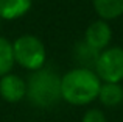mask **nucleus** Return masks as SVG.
<instances>
[{
	"instance_id": "nucleus-12",
	"label": "nucleus",
	"mask_w": 123,
	"mask_h": 122,
	"mask_svg": "<svg viewBox=\"0 0 123 122\" xmlns=\"http://www.w3.org/2000/svg\"><path fill=\"white\" fill-rule=\"evenodd\" d=\"M81 122H108L106 121V114L98 108H90L84 113Z\"/></svg>"
},
{
	"instance_id": "nucleus-2",
	"label": "nucleus",
	"mask_w": 123,
	"mask_h": 122,
	"mask_svg": "<svg viewBox=\"0 0 123 122\" xmlns=\"http://www.w3.org/2000/svg\"><path fill=\"white\" fill-rule=\"evenodd\" d=\"M27 99L37 108L55 107L61 99V77L53 69L42 67L27 80Z\"/></svg>"
},
{
	"instance_id": "nucleus-6",
	"label": "nucleus",
	"mask_w": 123,
	"mask_h": 122,
	"mask_svg": "<svg viewBox=\"0 0 123 122\" xmlns=\"http://www.w3.org/2000/svg\"><path fill=\"white\" fill-rule=\"evenodd\" d=\"M0 97L8 103H17L27 97V81L17 74H6L0 78Z\"/></svg>"
},
{
	"instance_id": "nucleus-9",
	"label": "nucleus",
	"mask_w": 123,
	"mask_h": 122,
	"mask_svg": "<svg viewBox=\"0 0 123 122\" xmlns=\"http://www.w3.org/2000/svg\"><path fill=\"white\" fill-rule=\"evenodd\" d=\"M98 100L109 108L118 107L123 102V86L120 83H101Z\"/></svg>"
},
{
	"instance_id": "nucleus-3",
	"label": "nucleus",
	"mask_w": 123,
	"mask_h": 122,
	"mask_svg": "<svg viewBox=\"0 0 123 122\" xmlns=\"http://www.w3.org/2000/svg\"><path fill=\"white\" fill-rule=\"evenodd\" d=\"M14 61L27 70H39L45 66L47 61V49L34 34H22L12 41Z\"/></svg>"
},
{
	"instance_id": "nucleus-11",
	"label": "nucleus",
	"mask_w": 123,
	"mask_h": 122,
	"mask_svg": "<svg viewBox=\"0 0 123 122\" xmlns=\"http://www.w3.org/2000/svg\"><path fill=\"white\" fill-rule=\"evenodd\" d=\"M14 52H12V42L6 38L0 36V78L6 74H11L14 67Z\"/></svg>"
},
{
	"instance_id": "nucleus-4",
	"label": "nucleus",
	"mask_w": 123,
	"mask_h": 122,
	"mask_svg": "<svg viewBox=\"0 0 123 122\" xmlns=\"http://www.w3.org/2000/svg\"><path fill=\"white\" fill-rule=\"evenodd\" d=\"M101 83H122L123 81V47H108L100 52L93 67Z\"/></svg>"
},
{
	"instance_id": "nucleus-5",
	"label": "nucleus",
	"mask_w": 123,
	"mask_h": 122,
	"mask_svg": "<svg viewBox=\"0 0 123 122\" xmlns=\"http://www.w3.org/2000/svg\"><path fill=\"white\" fill-rule=\"evenodd\" d=\"M111 39H112L111 25L103 19L93 20L86 28V33H84V42L89 47L95 49L97 52H103L105 49H108Z\"/></svg>"
},
{
	"instance_id": "nucleus-7",
	"label": "nucleus",
	"mask_w": 123,
	"mask_h": 122,
	"mask_svg": "<svg viewBox=\"0 0 123 122\" xmlns=\"http://www.w3.org/2000/svg\"><path fill=\"white\" fill-rule=\"evenodd\" d=\"M33 0H0V20L20 19L31 9Z\"/></svg>"
},
{
	"instance_id": "nucleus-8",
	"label": "nucleus",
	"mask_w": 123,
	"mask_h": 122,
	"mask_svg": "<svg viewBox=\"0 0 123 122\" xmlns=\"http://www.w3.org/2000/svg\"><path fill=\"white\" fill-rule=\"evenodd\" d=\"M92 5L100 19L106 22L123 16V0H92Z\"/></svg>"
},
{
	"instance_id": "nucleus-13",
	"label": "nucleus",
	"mask_w": 123,
	"mask_h": 122,
	"mask_svg": "<svg viewBox=\"0 0 123 122\" xmlns=\"http://www.w3.org/2000/svg\"><path fill=\"white\" fill-rule=\"evenodd\" d=\"M0 25H2V20H0Z\"/></svg>"
},
{
	"instance_id": "nucleus-10",
	"label": "nucleus",
	"mask_w": 123,
	"mask_h": 122,
	"mask_svg": "<svg viewBox=\"0 0 123 122\" xmlns=\"http://www.w3.org/2000/svg\"><path fill=\"white\" fill-rule=\"evenodd\" d=\"M98 55H100V52H97L95 49L89 47L84 41L76 44L75 50H73V56H75V60L78 61L80 67H86V69H92V70H93V67H95V64H97Z\"/></svg>"
},
{
	"instance_id": "nucleus-1",
	"label": "nucleus",
	"mask_w": 123,
	"mask_h": 122,
	"mask_svg": "<svg viewBox=\"0 0 123 122\" xmlns=\"http://www.w3.org/2000/svg\"><path fill=\"white\" fill-rule=\"evenodd\" d=\"M101 80L92 69L73 67L61 77V99L75 107L89 105L98 99Z\"/></svg>"
}]
</instances>
